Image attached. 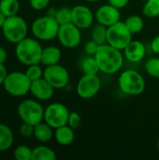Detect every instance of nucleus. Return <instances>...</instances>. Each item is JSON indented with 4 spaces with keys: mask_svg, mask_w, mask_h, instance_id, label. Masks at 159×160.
<instances>
[{
    "mask_svg": "<svg viewBox=\"0 0 159 160\" xmlns=\"http://www.w3.org/2000/svg\"><path fill=\"white\" fill-rule=\"evenodd\" d=\"M95 58L97 62L100 72L108 75L117 73L124 65V53L122 51L106 43L99 45Z\"/></svg>",
    "mask_w": 159,
    "mask_h": 160,
    "instance_id": "obj_1",
    "label": "nucleus"
},
{
    "mask_svg": "<svg viewBox=\"0 0 159 160\" xmlns=\"http://www.w3.org/2000/svg\"><path fill=\"white\" fill-rule=\"evenodd\" d=\"M42 46L36 38H25L16 44L15 54L17 59L24 66L40 64Z\"/></svg>",
    "mask_w": 159,
    "mask_h": 160,
    "instance_id": "obj_2",
    "label": "nucleus"
},
{
    "mask_svg": "<svg viewBox=\"0 0 159 160\" xmlns=\"http://www.w3.org/2000/svg\"><path fill=\"white\" fill-rule=\"evenodd\" d=\"M118 86L122 93L127 96H140L145 90V80L142 75L134 69L123 71L118 78Z\"/></svg>",
    "mask_w": 159,
    "mask_h": 160,
    "instance_id": "obj_3",
    "label": "nucleus"
},
{
    "mask_svg": "<svg viewBox=\"0 0 159 160\" xmlns=\"http://www.w3.org/2000/svg\"><path fill=\"white\" fill-rule=\"evenodd\" d=\"M60 24L54 17L45 15L37 18L31 25L33 36L38 40L49 41L57 38Z\"/></svg>",
    "mask_w": 159,
    "mask_h": 160,
    "instance_id": "obj_4",
    "label": "nucleus"
},
{
    "mask_svg": "<svg viewBox=\"0 0 159 160\" xmlns=\"http://www.w3.org/2000/svg\"><path fill=\"white\" fill-rule=\"evenodd\" d=\"M2 32L5 38L13 44H17L27 37L28 26L25 20L17 15L7 17V20L2 27Z\"/></svg>",
    "mask_w": 159,
    "mask_h": 160,
    "instance_id": "obj_5",
    "label": "nucleus"
},
{
    "mask_svg": "<svg viewBox=\"0 0 159 160\" xmlns=\"http://www.w3.org/2000/svg\"><path fill=\"white\" fill-rule=\"evenodd\" d=\"M31 81L25 72L13 71L7 73L3 83L5 90L12 97H23L30 92Z\"/></svg>",
    "mask_w": 159,
    "mask_h": 160,
    "instance_id": "obj_6",
    "label": "nucleus"
},
{
    "mask_svg": "<svg viewBox=\"0 0 159 160\" xmlns=\"http://www.w3.org/2000/svg\"><path fill=\"white\" fill-rule=\"evenodd\" d=\"M44 110L45 109L38 101L33 99H25L19 104L17 112L22 122L36 126L43 121Z\"/></svg>",
    "mask_w": 159,
    "mask_h": 160,
    "instance_id": "obj_7",
    "label": "nucleus"
},
{
    "mask_svg": "<svg viewBox=\"0 0 159 160\" xmlns=\"http://www.w3.org/2000/svg\"><path fill=\"white\" fill-rule=\"evenodd\" d=\"M132 34L125 22H117L108 27L107 43L111 46L123 51L132 40Z\"/></svg>",
    "mask_w": 159,
    "mask_h": 160,
    "instance_id": "obj_8",
    "label": "nucleus"
},
{
    "mask_svg": "<svg viewBox=\"0 0 159 160\" xmlns=\"http://www.w3.org/2000/svg\"><path fill=\"white\" fill-rule=\"evenodd\" d=\"M69 111L66 105L60 102H53L44 110L43 121L50 125L53 129L67 125Z\"/></svg>",
    "mask_w": 159,
    "mask_h": 160,
    "instance_id": "obj_9",
    "label": "nucleus"
},
{
    "mask_svg": "<svg viewBox=\"0 0 159 160\" xmlns=\"http://www.w3.org/2000/svg\"><path fill=\"white\" fill-rule=\"evenodd\" d=\"M57 39L62 46L68 49L76 48L82 41L81 29L73 22L61 24L57 34Z\"/></svg>",
    "mask_w": 159,
    "mask_h": 160,
    "instance_id": "obj_10",
    "label": "nucleus"
},
{
    "mask_svg": "<svg viewBox=\"0 0 159 160\" xmlns=\"http://www.w3.org/2000/svg\"><path fill=\"white\" fill-rule=\"evenodd\" d=\"M43 78L54 89H63L69 82L68 71L60 64L46 67L43 72Z\"/></svg>",
    "mask_w": 159,
    "mask_h": 160,
    "instance_id": "obj_11",
    "label": "nucleus"
},
{
    "mask_svg": "<svg viewBox=\"0 0 159 160\" xmlns=\"http://www.w3.org/2000/svg\"><path fill=\"white\" fill-rule=\"evenodd\" d=\"M101 81L97 75L83 74L77 84V94L83 99L94 98L100 90Z\"/></svg>",
    "mask_w": 159,
    "mask_h": 160,
    "instance_id": "obj_12",
    "label": "nucleus"
},
{
    "mask_svg": "<svg viewBox=\"0 0 159 160\" xmlns=\"http://www.w3.org/2000/svg\"><path fill=\"white\" fill-rule=\"evenodd\" d=\"M72 19L71 22H73L76 26L82 29H88L93 25L95 20V14L85 5H77L72 8Z\"/></svg>",
    "mask_w": 159,
    "mask_h": 160,
    "instance_id": "obj_13",
    "label": "nucleus"
},
{
    "mask_svg": "<svg viewBox=\"0 0 159 160\" xmlns=\"http://www.w3.org/2000/svg\"><path fill=\"white\" fill-rule=\"evenodd\" d=\"M95 19L98 23L109 27L121 21V11L111 4L102 5L97 9Z\"/></svg>",
    "mask_w": 159,
    "mask_h": 160,
    "instance_id": "obj_14",
    "label": "nucleus"
},
{
    "mask_svg": "<svg viewBox=\"0 0 159 160\" xmlns=\"http://www.w3.org/2000/svg\"><path fill=\"white\" fill-rule=\"evenodd\" d=\"M54 88L44 79H38L31 82L30 93L37 100H48L52 98L54 94Z\"/></svg>",
    "mask_w": 159,
    "mask_h": 160,
    "instance_id": "obj_15",
    "label": "nucleus"
},
{
    "mask_svg": "<svg viewBox=\"0 0 159 160\" xmlns=\"http://www.w3.org/2000/svg\"><path fill=\"white\" fill-rule=\"evenodd\" d=\"M125 58L130 63H139L146 55V48L141 40H131L123 50Z\"/></svg>",
    "mask_w": 159,
    "mask_h": 160,
    "instance_id": "obj_16",
    "label": "nucleus"
},
{
    "mask_svg": "<svg viewBox=\"0 0 159 160\" xmlns=\"http://www.w3.org/2000/svg\"><path fill=\"white\" fill-rule=\"evenodd\" d=\"M62 58V52L56 46H48L43 48L41 53L40 64L45 67L59 64Z\"/></svg>",
    "mask_w": 159,
    "mask_h": 160,
    "instance_id": "obj_17",
    "label": "nucleus"
},
{
    "mask_svg": "<svg viewBox=\"0 0 159 160\" xmlns=\"http://www.w3.org/2000/svg\"><path fill=\"white\" fill-rule=\"evenodd\" d=\"M54 139L57 143L63 146L71 144L75 139L74 129L71 128L68 125L62 126L54 129Z\"/></svg>",
    "mask_w": 159,
    "mask_h": 160,
    "instance_id": "obj_18",
    "label": "nucleus"
},
{
    "mask_svg": "<svg viewBox=\"0 0 159 160\" xmlns=\"http://www.w3.org/2000/svg\"><path fill=\"white\" fill-rule=\"evenodd\" d=\"M34 137L39 142L46 143L54 137L53 128L46 122L42 121L34 127Z\"/></svg>",
    "mask_w": 159,
    "mask_h": 160,
    "instance_id": "obj_19",
    "label": "nucleus"
},
{
    "mask_svg": "<svg viewBox=\"0 0 159 160\" xmlns=\"http://www.w3.org/2000/svg\"><path fill=\"white\" fill-rule=\"evenodd\" d=\"M12 130L4 124H0V152L8 150L13 143Z\"/></svg>",
    "mask_w": 159,
    "mask_h": 160,
    "instance_id": "obj_20",
    "label": "nucleus"
},
{
    "mask_svg": "<svg viewBox=\"0 0 159 160\" xmlns=\"http://www.w3.org/2000/svg\"><path fill=\"white\" fill-rule=\"evenodd\" d=\"M55 152L48 146L39 145L33 149L32 160H55Z\"/></svg>",
    "mask_w": 159,
    "mask_h": 160,
    "instance_id": "obj_21",
    "label": "nucleus"
},
{
    "mask_svg": "<svg viewBox=\"0 0 159 160\" xmlns=\"http://www.w3.org/2000/svg\"><path fill=\"white\" fill-rule=\"evenodd\" d=\"M125 23L127 24V26L128 27L129 31L131 32L132 35H136L141 33L143 30L144 27V21L143 18L140 15H130L128 16L126 21Z\"/></svg>",
    "mask_w": 159,
    "mask_h": 160,
    "instance_id": "obj_22",
    "label": "nucleus"
},
{
    "mask_svg": "<svg viewBox=\"0 0 159 160\" xmlns=\"http://www.w3.org/2000/svg\"><path fill=\"white\" fill-rule=\"evenodd\" d=\"M107 33L108 27L97 22V24L92 27L91 39L96 41L98 45H103L107 43Z\"/></svg>",
    "mask_w": 159,
    "mask_h": 160,
    "instance_id": "obj_23",
    "label": "nucleus"
},
{
    "mask_svg": "<svg viewBox=\"0 0 159 160\" xmlns=\"http://www.w3.org/2000/svg\"><path fill=\"white\" fill-rule=\"evenodd\" d=\"M81 68L84 74L97 75V73L100 72L95 56H91V55H88L83 58V60L81 63Z\"/></svg>",
    "mask_w": 159,
    "mask_h": 160,
    "instance_id": "obj_24",
    "label": "nucleus"
},
{
    "mask_svg": "<svg viewBox=\"0 0 159 160\" xmlns=\"http://www.w3.org/2000/svg\"><path fill=\"white\" fill-rule=\"evenodd\" d=\"M0 10L7 17L17 15L20 10V2L18 0H1Z\"/></svg>",
    "mask_w": 159,
    "mask_h": 160,
    "instance_id": "obj_25",
    "label": "nucleus"
},
{
    "mask_svg": "<svg viewBox=\"0 0 159 160\" xmlns=\"http://www.w3.org/2000/svg\"><path fill=\"white\" fill-rule=\"evenodd\" d=\"M142 7V14L147 18L159 16V0H146Z\"/></svg>",
    "mask_w": 159,
    "mask_h": 160,
    "instance_id": "obj_26",
    "label": "nucleus"
},
{
    "mask_svg": "<svg viewBox=\"0 0 159 160\" xmlns=\"http://www.w3.org/2000/svg\"><path fill=\"white\" fill-rule=\"evenodd\" d=\"M145 71L154 79H159V57H151L144 64Z\"/></svg>",
    "mask_w": 159,
    "mask_h": 160,
    "instance_id": "obj_27",
    "label": "nucleus"
},
{
    "mask_svg": "<svg viewBox=\"0 0 159 160\" xmlns=\"http://www.w3.org/2000/svg\"><path fill=\"white\" fill-rule=\"evenodd\" d=\"M54 18L56 19V21L58 22V23L60 25L67 23V22H71L72 9L67 7H62L60 8H57Z\"/></svg>",
    "mask_w": 159,
    "mask_h": 160,
    "instance_id": "obj_28",
    "label": "nucleus"
},
{
    "mask_svg": "<svg viewBox=\"0 0 159 160\" xmlns=\"http://www.w3.org/2000/svg\"><path fill=\"white\" fill-rule=\"evenodd\" d=\"M33 149L27 145H19L15 148L13 156L16 160H32Z\"/></svg>",
    "mask_w": 159,
    "mask_h": 160,
    "instance_id": "obj_29",
    "label": "nucleus"
},
{
    "mask_svg": "<svg viewBox=\"0 0 159 160\" xmlns=\"http://www.w3.org/2000/svg\"><path fill=\"white\" fill-rule=\"evenodd\" d=\"M43 72H44V69H42L39 64L27 66V69L25 70V74L27 75V77L30 79L31 82L43 78Z\"/></svg>",
    "mask_w": 159,
    "mask_h": 160,
    "instance_id": "obj_30",
    "label": "nucleus"
},
{
    "mask_svg": "<svg viewBox=\"0 0 159 160\" xmlns=\"http://www.w3.org/2000/svg\"><path fill=\"white\" fill-rule=\"evenodd\" d=\"M82 124V117L81 115L76 112H70L69 115H68V120H67V125L73 128V129H77Z\"/></svg>",
    "mask_w": 159,
    "mask_h": 160,
    "instance_id": "obj_31",
    "label": "nucleus"
},
{
    "mask_svg": "<svg viewBox=\"0 0 159 160\" xmlns=\"http://www.w3.org/2000/svg\"><path fill=\"white\" fill-rule=\"evenodd\" d=\"M34 127L35 126H33V125L22 122V124L21 125V127L19 128L20 135L23 138H30V137L34 136Z\"/></svg>",
    "mask_w": 159,
    "mask_h": 160,
    "instance_id": "obj_32",
    "label": "nucleus"
},
{
    "mask_svg": "<svg viewBox=\"0 0 159 160\" xmlns=\"http://www.w3.org/2000/svg\"><path fill=\"white\" fill-rule=\"evenodd\" d=\"M51 0H29L30 7L35 10H43L50 5Z\"/></svg>",
    "mask_w": 159,
    "mask_h": 160,
    "instance_id": "obj_33",
    "label": "nucleus"
},
{
    "mask_svg": "<svg viewBox=\"0 0 159 160\" xmlns=\"http://www.w3.org/2000/svg\"><path fill=\"white\" fill-rule=\"evenodd\" d=\"M98 47H99V45L96 41L91 39L88 42H86V44L84 46V52L87 55L95 56V54L97 53V52L98 50Z\"/></svg>",
    "mask_w": 159,
    "mask_h": 160,
    "instance_id": "obj_34",
    "label": "nucleus"
},
{
    "mask_svg": "<svg viewBox=\"0 0 159 160\" xmlns=\"http://www.w3.org/2000/svg\"><path fill=\"white\" fill-rule=\"evenodd\" d=\"M129 1L130 0H108V3L119 9H122L128 5Z\"/></svg>",
    "mask_w": 159,
    "mask_h": 160,
    "instance_id": "obj_35",
    "label": "nucleus"
},
{
    "mask_svg": "<svg viewBox=\"0 0 159 160\" xmlns=\"http://www.w3.org/2000/svg\"><path fill=\"white\" fill-rule=\"evenodd\" d=\"M150 48H151V51L156 53V54H159V35L156 36L151 43H150Z\"/></svg>",
    "mask_w": 159,
    "mask_h": 160,
    "instance_id": "obj_36",
    "label": "nucleus"
},
{
    "mask_svg": "<svg viewBox=\"0 0 159 160\" xmlns=\"http://www.w3.org/2000/svg\"><path fill=\"white\" fill-rule=\"evenodd\" d=\"M7 75V68L5 67L4 64H0V85L4 83Z\"/></svg>",
    "mask_w": 159,
    "mask_h": 160,
    "instance_id": "obj_37",
    "label": "nucleus"
},
{
    "mask_svg": "<svg viewBox=\"0 0 159 160\" xmlns=\"http://www.w3.org/2000/svg\"><path fill=\"white\" fill-rule=\"evenodd\" d=\"M7 58V53L6 50L0 46V64H5Z\"/></svg>",
    "mask_w": 159,
    "mask_h": 160,
    "instance_id": "obj_38",
    "label": "nucleus"
},
{
    "mask_svg": "<svg viewBox=\"0 0 159 160\" xmlns=\"http://www.w3.org/2000/svg\"><path fill=\"white\" fill-rule=\"evenodd\" d=\"M6 20H7V16L0 10V29H2V27H3Z\"/></svg>",
    "mask_w": 159,
    "mask_h": 160,
    "instance_id": "obj_39",
    "label": "nucleus"
},
{
    "mask_svg": "<svg viewBox=\"0 0 159 160\" xmlns=\"http://www.w3.org/2000/svg\"><path fill=\"white\" fill-rule=\"evenodd\" d=\"M56 11H57V8H50V9H49V11H48L47 15H50V16H52V17H55Z\"/></svg>",
    "mask_w": 159,
    "mask_h": 160,
    "instance_id": "obj_40",
    "label": "nucleus"
},
{
    "mask_svg": "<svg viewBox=\"0 0 159 160\" xmlns=\"http://www.w3.org/2000/svg\"><path fill=\"white\" fill-rule=\"evenodd\" d=\"M86 2H97V1H99V0H84Z\"/></svg>",
    "mask_w": 159,
    "mask_h": 160,
    "instance_id": "obj_41",
    "label": "nucleus"
},
{
    "mask_svg": "<svg viewBox=\"0 0 159 160\" xmlns=\"http://www.w3.org/2000/svg\"><path fill=\"white\" fill-rule=\"evenodd\" d=\"M157 149H158V151H159V139H158V141H157Z\"/></svg>",
    "mask_w": 159,
    "mask_h": 160,
    "instance_id": "obj_42",
    "label": "nucleus"
},
{
    "mask_svg": "<svg viewBox=\"0 0 159 160\" xmlns=\"http://www.w3.org/2000/svg\"><path fill=\"white\" fill-rule=\"evenodd\" d=\"M0 124H1V114H0Z\"/></svg>",
    "mask_w": 159,
    "mask_h": 160,
    "instance_id": "obj_43",
    "label": "nucleus"
},
{
    "mask_svg": "<svg viewBox=\"0 0 159 160\" xmlns=\"http://www.w3.org/2000/svg\"><path fill=\"white\" fill-rule=\"evenodd\" d=\"M142 1H146V0H142Z\"/></svg>",
    "mask_w": 159,
    "mask_h": 160,
    "instance_id": "obj_44",
    "label": "nucleus"
},
{
    "mask_svg": "<svg viewBox=\"0 0 159 160\" xmlns=\"http://www.w3.org/2000/svg\"><path fill=\"white\" fill-rule=\"evenodd\" d=\"M0 1H1V0H0Z\"/></svg>",
    "mask_w": 159,
    "mask_h": 160,
    "instance_id": "obj_45",
    "label": "nucleus"
}]
</instances>
